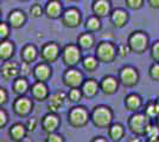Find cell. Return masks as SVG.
Listing matches in <instances>:
<instances>
[{
	"instance_id": "obj_53",
	"label": "cell",
	"mask_w": 159,
	"mask_h": 142,
	"mask_svg": "<svg viewBox=\"0 0 159 142\" xmlns=\"http://www.w3.org/2000/svg\"><path fill=\"white\" fill-rule=\"evenodd\" d=\"M20 1H29V0H20Z\"/></svg>"
},
{
	"instance_id": "obj_32",
	"label": "cell",
	"mask_w": 159,
	"mask_h": 142,
	"mask_svg": "<svg viewBox=\"0 0 159 142\" xmlns=\"http://www.w3.org/2000/svg\"><path fill=\"white\" fill-rule=\"evenodd\" d=\"M145 115L152 121L156 120L159 116V105L157 103V100H150L145 104V109H144Z\"/></svg>"
},
{
	"instance_id": "obj_10",
	"label": "cell",
	"mask_w": 159,
	"mask_h": 142,
	"mask_svg": "<svg viewBox=\"0 0 159 142\" xmlns=\"http://www.w3.org/2000/svg\"><path fill=\"white\" fill-rule=\"evenodd\" d=\"M12 109L18 117H27L33 110V101L26 96H18L13 101Z\"/></svg>"
},
{
	"instance_id": "obj_48",
	"label": "cell",
	"mask_w": 159,
	"mask_h": 142,
	"mask_svg": "<svg viewBox=\"0 0 159 142\" xmlns=\"http://www.w3.org/2000/svg\"><path fill=\"white\" fill-rule=\"evenodd\" d=\"M90 142H108V140L103 136H95L90 140Z\"/></svg>"
},
{
	"instance_id": "obj_41",
	"label": "cell",
	"mask_w": 159,
	"mask_h": 142,
	"mask_svg": "<svg viewBox=\"0 0 159 142\" xmlns=\"http://www.w3.org/2000/svg\"><path fill=\"white\" fill-rule=\"evenodd\" d=\"M8 123V115L5 109H0V128H5Z\"/></svg>"
},
{
	"instance_id": "obj_33",
	"label": "cell",
	"mask_w": 159,
	"mask_h": 142,
	"mask_svg": "<svg viewBox=\"0 0 159 142\" xmlns=\"http://www.w3.org/2000/svg\"><path fill=\"white\" fill-rule=\"evenodd\" d=\"M84 96H83V93H82L81 88H73L70 89L69 93H68V100L70 102H73V103H77Z\"/></svg>"
},
{
	"instance_id": "obj_47",
	"label": "cell",
	"mask_w": 159,
	"mask_h": 142,
	"mask_svg": "<svg viewBox=\"0 0 159 142\" xmlns=\"http://www.w3.org/2000/svg\"><path fill=\"white\" fill-rule=\"evenodd\" d=\"M127 142H144V140L141 139V136L133 135V136H131V137H128V139H127Z\"/></svg>"
},
{
	"instance_id": "obj_28",
	"label": "cell",
	"mask_w": 159,
	"mask_h": 142,
	"mask_svg": "<svg viewBox=\"0 0 159 142\" xmlns=\"http://www.w3.org/2000/svg\"><path fill=\"white\" fill-rule=\"evenodd\" d=\"M14 50H16V46H14L13 41H8V39L1 41V44H0V59L1 62L11 61V58L14 54Z\"/></svg>"
},
{
	"instance_id": "obj_5",
	"label": "cell",
	"mask_w": 159,
	"mask_h": 142,
	"mask_svg": "<svg viewBox=\"0 0 159 142\" xmlns=\"http://www.w3.org/2000/svg\"><path fill=\"white\" fill-rule=\"evenodd\" d=\"M61 58L66 68H76V65H79L83 58L82 50L77 44H66L62 49Z\"/></svg>"
},
{
	"instance_id": "obj_1",
	"label": "cell",
	"mask_w": 159,
	"mask_h": 142,
	"mask_svg": "<svg viewBox=\"0 0 159 142\" xmlns=\"http://www.w3.org/2000/svg\"><path fill=\"white\" fill-rule=\"evenodd\" d=\"M114 113L111 107L100 104L94 107L90 113V121L94 127L99 129H108L113 124Z\"/></svg>"
},
{
	"instance_id": "obj_31",
	"label": "cell",
	"mask_w": 159,
	"mask_h": 142,
	"mask_svg": "<svg viewBox=\"0 0 159 142\" xmlns=\"http://www.w3.org/2000/svg\"><path fill=\"white\" fill-rule=\"evenodd\" d=\"M99 63L100 62L98 61V58L95 57V54L92 56V54H88L86 57L82 58V62H81V65L83 70H86L88 72H94L98 67H99Z\"/></svg>"
},
{
	"instance_id": "obj_2",
	"label": "cell",
	"mask_w": 159,
	"mask_h": 142,
	"mask_svg": "<svg viewBox=\"0 0 159 142\" xmlns=\"http://www.w3.org/2000/svg\"><path fill=\"white\" fill-rule=\"evenodd\" d=\"M118 56V45L111 41H101L95 46V57L100 63L111 64Z\"/></svg>"
},
{
	"instance_id": "obj_38",
	"label": "cell",
	"mask_w": 159,
	"mask_h": 142,
	"mask_svg": "<svg viewBox=\"0 0 159 142\" xmlns=\"http://www.w3.org/2000/svg\"><path fill=\"white\" fill-rule=\"evenodd\" d=\"M144 1L145 0H125V4L129 10L137 11L144 6Z\"/></svg>"
},
{
	"instance_id": "obj_25",
	"label": "cell",
	"mask_w": 159,
	"mask_h": 142,
	"mask_svg": "<svg viewBox=\"0 0 159 142\" xmlns=\"http://www.w3.org/2000/svg\"><path fill=\"white\" fill-rule=\"evenodd\" d=\"M77 45L80 46L81 50H84V51H88V50H92L94 46H96V43H95V37L92 32H82V33L79 34L77 37Z\"/></svg>"
},
{
	"instance_id": "obj_42",
	"label": "cell",
	"mask_w": 159,
	"mask_h": 142,
	"mask_svg": "<svg viewBox=\"0 0 159 142\" xmlns=\"http://www.w3.org/2000/svg\"><path fill=\"white\" fill-rule=\"evenodd\" d=\"M37 124H38V121H37V118H34V117H31V118H29L26 122V129L29 133H32L36 130L37 128Z\"/></svg>"
},
{
	"instance_id": "obj_49",
	"label": "cell",
	"mask_w": 159,
	"mask_h": 142,
	"mask_svg": "<svg viewBox=\"0 0 159 142\" xmlns=\"http://www.w3.org/2000/svg\"><path fill=\"white\" fill-rule=\"evenodd\" d=\"M145 142H159V137L158 139H146Z\"/></svg>"
},
{
	"instance_id": "obj_6",
	"label": "cell",
	"mask_w": 159,
	"mask_h": 142,
	"mask_svg": "<svg viewBox=\"0 0 159 142\" xmlns=\"http://www.w3.org/2000/svg\"><path fill=\"white\" fill-rule=\"evenodd\" d=\"M150 122L151 120L145 115V113L138 111V113H133L132 115L129 116L127 126L133 135H138L143 137V136H145L146 128L150 124Z\"/></svg>"
},
{
	"instance_id": "obj_18",
	"label": "cell",
	"mask_w": 159,
	"mask_h": 142,
	"mask_svg": "<svg viewBox=\"0 0 159 142\" xmlns=\"http://www.w3.org/2000/svg\"><path fill=\"white\" fill-rule=\"evenodd\" d=\"M30 93H31V96H32L33 100H36L38 102L47 101L49 98V96H50L49 88H48L45 82H34L31 85Z\"/></svg>"
},
{
	"instance_id": "obj_45",
	"label": "cell",
	"mask_w": 159,
	"mask_h": 142,
	"mask_svg": "<svg viewBox=\"0 0 159 142\" xmlns=\"http://www.w3.org/2000/svg\"><path fill=\"white\" fill-rule=\"evenodd\" d=\"M32 71H31V69H30V64H27V63H24V62H21V68H20V76H24V77H26L29 74H31Z\"/></svg>"
},
{
	"instance_id": "obj_4",
	"label": "cell",
	"mask_w": 159,
	"mask_h": 142,
	"mask_svg": "<svg viewBox=\"0 0 159 142\" xmlns=\"http://www.w3.org/2000/svg\"><path fill=\"white\" fill-rule=\"evenodd\" d=\"M90 121V113L83 105H75L68 111V122L73 128H83Z\"/></svg>"
},
{
	"instance_id": "obj_14",
	"label": "cell",
	"mask_w": 159,
	"mask_h": 142,
	"mask_svg": "<svg viewBox=\"0 0 159 142\" xmlns=\"http://www.w3.org/2000/svg\"><path fill=\"white\" fill-rule=\"evenodd\" d=\"M32 76L36 82H45L49 81L52 76V68L50 67L49 63L40 62L34 65L32 69Z\"/></svg>"
},
{
	"instance_id": "obj_39",
	"label": "cell",
	"mask_w": 159,
	"mask_h": 142,
	"mask_svg": "<svg viewBox=\"0 0 159 142\" xmlns=\"http://www.w3.org/2000/svg\"><path fill=\"white\" fill-rule=\"evenodd\" d=\"M150 54L153 62H158L159 63V41H156L152 43V45L150 47Z\"/></svg>"
},
{
	"instance_id": "obj_22",
	"label": "cell",
	"mask_w": 159,
	"mask_h": 142,
	"mask_svg": "<svg viewBox=\"0 0 159 142\" xmlns=\"http://www.w3.org/2000/svg\"><path fill=\"white\" fill-rule=\"evenodd\" d=\"M81 90L86 98H94L100 91V82H98L94 78H88L82 84Z\"/></svg>"
},
{
	"instance_id": "obj_17",
	"label": "cell",
	"mask_w": 159,
	"mask_h": 142,
	"mask_svg": "<svg viewBox=\"0 0 159 142\" xmlns=\"http://www.w3.org/2000/svg\"><path fill=\"white\" fill-rule=\"evenodd\" d=\"M68 98V94L62 90H57L49 96L48 98V109L50 113H57L64 104L66 100Z\"/></svg>"
},
{
	"instance_id": "obj_15",
	"label": "cell",
	"mask_w": 159,
	"mask_h": 142,
	"mask_svg": "<svg viewBox=\"0 0 159 142\" xmlns=\"http://www.w3.org/2000/svg\"><path fill=\"white\" fill-rule=\"evenodd\" d=\"M92 12L99 18L109 17L113 12L112 1L111 0H94L92 4Z\"/></svg>"
},
{
	"instance_id": "obj_11",
	"label": "cell",
	"mask_w": 159,
	"mask_h": 142,
	"mask_svg": "<svg viewBox=\"0 0 159 142\" xmlns=\"http://www.w3.org/2000/svg\"><path fill=\"white\" fill-rule=\"evenodd\" d=\"M62 24L68 28H76L81 25L82 21V14L81 11L76 7H69L66 8L61 17Z\"/></svg>"
},
{
	"instance_id": "obj_16",
	"label": "cell",
	"mask_w": 159,
	"mask_h": 142,
	"mask_svg": "<svg viewBox=\"0 0 159 142\" xmlns=\"http://www.w3.org/2000/svg\"><path fill=\"white\" fill-rule=\"evenodd\" d=\"M119 85H120L119 78L114 77L112 75H107V76H105L100 81V90L105 95L116 94V91L119 90Z\"/></svg>"
},
{
	"instance_id": "obj_36",
	"label": "cell",
	"mask_w": 159,
	"mask_h": 142,
	"mask_svg": "<svg viewBox=\"0 0 159 142\" xmlns=\"http://www.w3.org/2000/svg\"><path fill=\"white\" fill-rule=\"evenodd\" d=\"M11 32V26L7 21H1L0 23V39L1 41H7L8 36Z\"/></svg>"
},
{
	"instance_id": "obj_27",
	"label": "cell",
	"mask_w": 159,
	"mask_h": 142,
	"mask_svg": "<svg viewBox=\"0 0 159 142\" xmlns=\"http://www.w3.org/2000/svg\"><path fill=\"white\" fill-rule=\"evenodd\" d=\"M30 89H31V85L27 78L24 76H19L12 82V90L17 96H25L27 91H30Z\"/></svg>"
},
{
	"instance_id": "obj_37",
	"label": "cell",
	"mask_w": 159,
	"mask_h": 142,
	"mask_svg": "<svg viewBox=\"0 0 159 142\" xmlns=\"http://www.w3.org/2000/svg\"><path fill=\"white\" fill-rule=\"evenodd\" d=\"M43 14H44V8L40 6L39 4H34V5L30 7V15L34 19L40 18Z\"/></svg>"
},
{
	"instance_id": "obj_23",
	"label": "cell",
	"mask_w": 159,
	"mask_h": 142,
	"mask_svg": "<svg viewBox=\"0 0 159 142\" xmlns=\"http://www.w3.org/2000/svg\"><path fill=\"white\" fill-rule=\"evenodd\" d=\"M39 56V51L36 45L33 44H26L24 45L21 51H20V58L21 62L27 63V64H31L33 62L37 59V57Z\"/></svg>"
},
{
	"instance_id": "obj_54",
	"label": "cell",
	"mask_w": 159,
	"mask_h": 142,
	"mask_svg": "<svg viewBox=\"0 0 159 142\" xmlns=\"http://www.w3.org/2000/svg\"><path fill=\"white\" fill-rule=\"evenodd\" d=\"M71 1H80V0H71Z\"/></svg>"
},
{
	"instance_id": "obj_43",
	"label": "cell",
	"mask_w": 159,
	"mask_h": 142,
	"mask_svg": "<svg viewBox=\"0 0 159 142\" xmlns=\"http://www.w3.org/2000/svg\"><path fill=\"white\" fill-rule=\"evenodd\" d=\"M128 52H131V50H129V47L128 45L126 44H119L118 45V56L119 57H126Z\"/></svg>"
},
{
	"instance_id": "obj_46",
	"label": "cell",
	"mask_w": 159,
	"mask_h": 142,
	"mask_svg": "<svg viewBox=\"0 0 159 142\" xmlns=\"http://www.w3.org/2000/svg\"><path fill=\"white\" fill-rule=\"evenodd\" d=\"M148 6L153 10H159V0H146Z\"/></svg>"
},
{
	"instance_id": "obj_13",
	"label": "cell",
	"mask_w": 159,
	"mask_h": 142,
	"mask_svg": "<svg viewBox=\"0 0 159 142\" xmlns=\"http://www.w3.org/2000/svg\"><path fill=\"white\" fill-rule=\"evenodd\" d=\"M40 126L42 129L47 133V134H51V133H56L57 129L61 126V118L57 115V113H48L43 116L42 121H40Z\"/></svg>"
},
{
	"instance_id": "obj_51",
	"label": "cell",
	"mask_w": 159,
	"mask_h": 142,
	"mask_svg": "<svg viewBox=\"0 0 159 142\" xmlns=\"http://www.w3.org/2000/svg\"><path fill=\"white\" fill-rule=\"evenodd\" d=\"M156 123H157V126L159 127V116L157 117V118H156Z\"/></svg>"
},
{
	"instance_id": "obj_19",
	"label": "cell",
	"mask_w": 159,
	"mask_h": 142,
	"mask_svg": "<svg viewBox=\"0 0 159 142\" xmlns=\"http://www.w3.org/2000/svg\"><path fill=\"white\" fill-rule=\"evenodd\" d=\"M63 12V4L60 0H49L44 7V14L49 19H60Z\"/></svg>"
},
{
	"instance_id": "obj_35",
	"label": "cell",
	"mask_w": 159,
	"mask_h": 142,
	"mask_svg": "<svg viewBox=\"0 0 159 142\" xmlns=\"http://www.w3.org/2000/svg\"><path fill=\"white\" fill-rule=\"evenodd\" d=\"M148 76L154 82H159V63L158 62H153L151 67L148 69Z\"/></svg>"
},
{
	"instance_id": "obj_3",
	"label": "cell",
	"mask_w": 159,
	"mask_h": 142,
	"mask_svg": "<svg viewBox=\"0 0 159 142\" xmlns=\"http://www.w3.org/2000/svg\"><path fill=\"white\" fill-rule=\"evenodd\" d=\"M127 45L131 52L143 54L150 49V37L144 31H134L127 38Z\"/></svg>"
},
{
	"instance_id": "obj_7",
	"label": "cell",
	"mask_w": 159,
	"mask_h": 142,
	"mask_svg": "<svg viewBox=\"0 0 159 142\" xmlns=\"http://www.w3.org/2000/svg\"><path fill=\"white\" fill-rule=\"evenodd\" d=\"M118 78L120 81V84H122L124 87L133 88L139 83L140 75L137 68H134L132 65H125L119 70Z\"/></svg>"
},
{
	"instance_id": "obj_50",
	"label": "cell",
	"mask_w": 159,
	"mask_h": 142,
	"mask_svg": "<svg viewBox=\"0 0 159 142\" xmlns=\"http://www.w3.org/2000/svg\"><path fill=\"white\" fill-rule=\"evenodd\" d=\"M21 142H32V140H31L30 137H27V136H26V137H25V139H24Z\"/></svg>"
},
{
	"instance_id": "obj_29",
	"label": "cell",
	"mask_w": 159,
	"mask_h": 142,
	"mask_svg": "<svg viewBox=\"0 0 159 142\" xmlns=\"http://www.w3.org/2000/svg\"><path fill=\"white\" fill-rule=\"evenodd\" d=\"M124 136H125V127L119 122L113 123L108 128V137L113 142H120L124 139Z\"/></svg>"
},
{
	"instance_id": "obj_9",
	"label": "cell",
	"mask_w": 159,
	"mask_h": 142,
	"mask_svg": "<svg viewBox=\"0 0 159 142\" xmlns=\"http://www.w3.org/2000/svg\"><path fill=\"white\" fill-rule=\"evenodd\" d=\"M62 54V49L56 41H49L45 43L40 49V59L42 62H45L49 64H52L57 61Z\"/></svg>"
},
{
	"instance_id": "obj_52",
	"label": "cell",
	"mask_w": 159,
	"mask_h": 142,
	"mask_svg": "<svg viewBox=\"0 0 159 142\" xmlns=\"http://www.w3.org/2000/svg\"><path fill=\"white\" fill-rule=\"evenodd\" d=\"M157 103H158V105H159V97L157 98Z\"/></svg>"
},
{
	"instance_id": "obj_8",
	"label": "cell",
	"mask_w": 159,
	"mask_h": 142,
	"mask_svg": "<svg viewBox=\"0 0 159 142\" xmlns=\"http://www.w3.org/2000/svg\"><path fill=\"white\" fill-rule=\"evenodd\" d=\"M62 81H63V84L66 87H68L69 89H73L81 88L82 84L86 81V78H84V75L81 70L76 68H68L63 72Z\"/></svg>"
},
{
	"instance_id": "obj_44",
	"label": "cell",
	"mask_w": 159,
	"mask_h": 142,
	"mask_svg": "<svg viewBox=\"0 0 159 142\" xmlns=\"http://www.w3.org/2000/svg\"><path fill=\"white\" fill-rule=\"evenodd\" d=\"M8 102V94L5 88H0V105H5Z\"/></svg>"
},
{
	"instance_id": "obj_12",
	"label": "cell",
	"mask_w": 159,
	"mask_h": 142,
	"mask_svg": "<svg viewBox=\"0 0 159 142\" xmlns=\"http://www.w3.org/2000/svg\"><path fill=\"white\" fill-rule=\"evenodd\" d=\"M21 64L16 61L4 62L1 65V77L5 81H14L20 76Z\"/></svg>"
},
{
	"instance_id": "obj_20",
	"label": "cell",
	"mask_w": 159,
	"mask_h": 142,
	"mask_svg": "<svg viewBox=\"0 0 159 142\" xmlns=\"http://www.w3.org/2000/svg\"><path fill=\"white\" fill-rule=\"evenodd\" d=\"M26 20L27 17L25 12L23 10H19V8L12 10L7 15V23L10 24V26L12 28H21L25 25Z\"/></svg>"
},
{
	"instance_id": "obj_24",
	"label": "cell",
	"mask_w": 159,
	"mask_h": 142,
	"mask_svg": "<svg viewBox=\"0 0 159 142\" xmlns=\"http://www.w3.org/2000/svg\"><path fill=\"white\" fill-rule=\"evenodd\" d=\"M124 103H125V107H126L127 110L132 111V113H138L141 109V107H143V104H144L143 103V98L140 97V95L134 94V93L127 95L126 97H125Z\"/></svg>"
},
{
	"instance_id": "obj_21",
	"label": "cell",
	"mask_w": 159,
	"mask_h": 142,
	"mask_svg": "<svg viewBox=\"0 0 159 142\" xmlns=\"http://www.w3.org/2000/svg\"><path fill=\"white\" fill-rule=\"evenodd\" d=\"M109 18H111V23L113 24V26L116 28H122L128 23L129 14L124 8H115L113 10Z\"/></svg>"
},
{
	"instance_id": "obj_34",
	"label": "cell",
	"mask_w": 159,
	"mask_h": 142,
	"mask_svg": "<svg viewBox=\"0 0 159 142\" xmlns=\"http://www.w3.org/2000/svg\"><path fill=\"white\" fill-rule=\"evenodd\" d=\"M146 139H158L159 137V127L157 123H153L152 121L150 122V124L147 126L145 133Z\"/></svg>"
},
{
	"instance_id": "obj_40",
	"label": "cell",
	"mask_w": 159,
	"mask_h": 142,
	"mask_svg": "<svg viewBox=\"0 0 159 142\" xmlns=\"http://www.w3.org/2000/svg\"><path fill=\"white\" fill-rule=\"evenodd\" d=\"M45 142H66V139L63 137L62 134L60 133H51V134H48Z\"/></svg>"
},
{
	"instance_id": "obj_26",
	"label": "cell",
	"mask_w": 159,
	"mask_h": 142,
	"mask_svg": "<svg viewBox=\"0 0 159 142\" xmlns=\"http://www.w3.org/2000/svg\"><path fill=\"white\" fill-rule=\"evenodd\" d=\"M27 133L29 131L26 129V126L23 123H19V122L12 124V127L10 128V131H8L11 140L14 142H21L26 137Z\"/></svg>"
},
{
	"instance_id": "obj_30",
	"label": "cell",
	"mask_w": 159,
	"mask_h": 142,
	"mask_svg": "<svg viewBox=\"0 0 159 142\" xmlns=\"http://www.w3.org/2000/svg\"><path fill=\"white\" fill-rule=\"evenodd\" d=\"M84 28L87 32H99L102 28V23H101V18L96 17V15H90L84 23Z\"/></svg>"
}]
</instances>
